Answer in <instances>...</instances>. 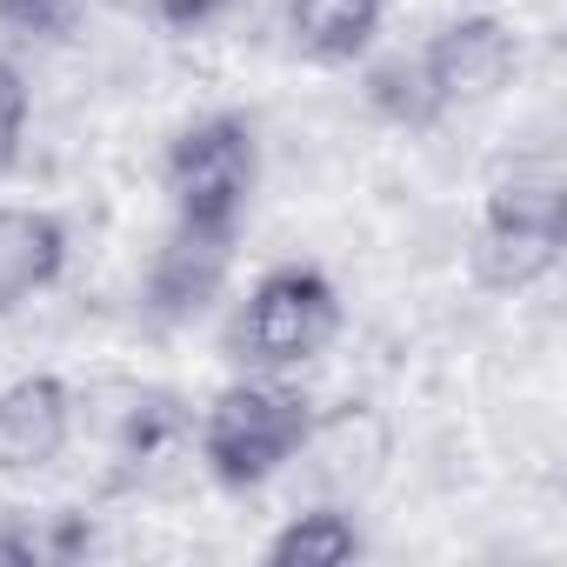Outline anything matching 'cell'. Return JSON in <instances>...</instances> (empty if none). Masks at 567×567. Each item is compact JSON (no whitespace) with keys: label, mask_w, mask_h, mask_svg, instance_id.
Here are the masks:
<instances>
[{"label":"cell","mask_w":567,"mask_h":567,"mask_svg":"<svg viewBox=\"0 0 567 567\" xmlns=\"http://www.w3.org/2000/svg\"><path fill=\"white\" fill-rule=\"evenodd\" d=\"M368 107L381 114V121H394V127H434L447 107L434 101V87H427V68H421V54L408 61V54H394V61H374L368 68Z\"/></svg>","instance_id":"7c38bea8"},{"label":"cell","mask_w":567,"mask_h":567,"mask_svg":"<svg viewBox=\"0 0 567 567\" xmlns=\"http://www.w3.org/2000/svg\"><path fill=\"white\" fill-rule=\"evenodd\" d=\"M74 434V394L54 374H21L0 388V474H41Z\"/></svg>","instance_id":"8992f818"},{"label":"cell","mask_w":567,"mask_h":567,"mask_svg":"<svg viewBox=\"0 0 567 567\" xmlns=\"http://www.w3.org/2000/svg\"><path fill=\"white\" fill-rule=\"evenodd\" d=\"M421 68H427V87L441 107H481L514 81L520 41L501 14H461L421 48Z\"/></svg>","instance_id":"277c9868"},{"label":"cell","mask_w":567,"mask_h":567,"mask_svg":"<svg viewBox=\"0 0 567 567\" xmlns=\"http://www.w3.org/2000/svg\"><path fill=\"white\" fill-rule=\"evenodd\" d=\"M354 554H361V534H354V520L341 507H308L267 540L274 567H341Z\"/></svg>","instance_id":"8fae6325"},{"label":"cell","mask_w":567,"mask_h":567,"mask_svg":"<svg viewBox=\"0 0 567 567\" xmlns=\"http://www.w3.org/2000/svg\"><path fill=\"white\" fill-rule=\"evenodd\" d=\"M481 227H520L567 240V161L554 147H520L487 181V220Z\"/></svg>","instance_id":"52a82bcc"},{"label":"cell","mask_w":567,"mask_h":567,"mask_svg":"<svg viewBox=\"0 0 567 567\" xmlns=\"http://www.w3.org/2000/svg\"><path fill=\"white\" fill-rule=\"evenodd\" d=\"M48 554L41 534H21V527H0V567H34Z\"/></svg>","instance_id":"9a60e30c"},{"label":"cell","mask_w":567,"mask_h":567,"mask_svg":"<svg viewBox=\"0 0 567 567\" xmlns=\"http://www.w3.org/2000/svg\"><path fill=\"white\" fill-rule=\"evenodd\" d=\"M288 34H295V48L308 61L348 68L381 34V0H295V8H288Z\"/></svg>","instance_id":"9c48e42d"},{"label":"cell","mask_w":567,"mask_h":567,"mask_svg":"<svg viewBox=\"0 0 567 567\" xmlns=\"http://www.w3.org/2000/svg\"><path fill=\"white\" fill-rule=\"evenodd\" d=\"M161 174L174 194V220L234 227L254 200V181H260V141L240 114H207L167 147Z\"/></svg>","instance_id":"3957f363"},{"label":"cell","mask_w":567,"mask_h":567,"mask_svg":"<svg viewBox=\"0 0 567 567\" xmlns=\"http://www.w3.org/2000/svg\"><path fill=\"white\" fill-rule=\"evenodd\" d=\"M560 260V240L554 234H520V227H481L474 240V274H481V288L494 295H520L534 288V280H547Z\"/></svg>","instance_id":"30bf717a"},{"label":"cell","mask_w":567,"mask_h":567,"mask_svg":"<svg viewBox=\"0 0 567 567\" xmlns=\"http://www.w3.org/2000/svg\"><path fill=\"white\" fill-rule=\"evenodd\" d=\"M341 328V295L334 280L308 260H288V267H267L254 280V295L234 321V348L240 361H254L260 374H288L301 361H315Z\"/></svg>","instance_id":"7a4b0ae2"},{"label":"cell","mask_w":567,"mask_h":567,"mask_svg":"<svg viewBox=\"0 0 567 567\" xmlns=\"http://www.w3.org/2000/svg\"><path fill=\"white\" fill-rule=\"evenodd\" d=\"M68 267V220L48 207H0V315L48 295Z\"/></svg>","instance_id":"ba28073f"},{"label":"cell","mask_w":567,"mask_h":567,"mask_svg":"<svg viewBox=\"0 0 567 567\" xmlns=\"http://www.w3.org/2000/svg\"><path fill=\"white\" fill-rule=\"evenodd\" d=\"M227 267H234V227L174 220V234L154 247V267H147V315L167 328L207 315L214 295L227 288Z\"/></svg>","instance_id":"5b68a950"},{"label":"cell","mask_w":567,"mask_h":567,"mask_svg":"<svg viewBox=\"0 0 567 567\" xmlns=\"http://www.w3.org/2000/svg\"><path fill=\"white\" fill-rule=\"evenodd\" d=\"M21 134H28V81L14 61H0V174L21 161Z\"/></svg>","instance_id":"4fadbf2b"},{"label":"cell","mask_w":567,"mask_h":567,"mask_svg":"<svg viewBox=\"0 0 567 567\" xmlns=\"http://www.w3.org/2000/svg\"><path fill=\"white\" fill-rule=\"evenodd\" d=\"M315 434V408L301 388L274 381V374H254V381H234L207 401L200 414V467L220 481V487H260L267 474H280Z\"/></svg>","instance_id":"6da1fadb"},{"label":"cell","mask_w":567,"mask_h":567,"mask_svg":"<svg viewBox=\"0 0 567 567\" xmlns=\"http://www.w3.org/2000/svg\"><path fill=\"white\" fill-rule=\"evenodd\" d=\"M147 8H154L161 28H174V34H200L207 21L227 14V0H147Z\"/></svg>","instance_id":"5bb4252c"},{"label":"cell","mask_w":567,"mask_h":567,"mask_svg":"<svg viewBox=\"0 0 567 567\" xmlns=\"http://www.w3.org/2000/svg\"><path fill=\"white\" fill-rule=\"evenodd\" d=\"M8 14H21V21H48L54 8H68V0H0Z\"/></svg>","instance_id":"2e32d148"}]
</instances>
